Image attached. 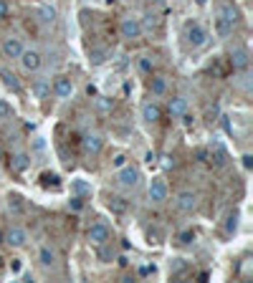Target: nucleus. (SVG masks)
<instances>
[{"mask_svg": "<svg viewBox=\"0 0 253 283\" xmlns=\"http://www.w3.org/2000/svg\"><path fill=\"white\" fill-rule=\"evenodd\" d=\"M11 117H13V106L0 99V119H11Z\"/></svg>", "mask_w": 253, "mask_h": 283, "instance_id": "30", "label": "nucleus"}, {"mask_svg": "<svg viewBox=\"0 0 253 283\" xmlns=\"http://www.w3.org/2000/svg\"><path fill=\"white\" fill-rule=\"evenodd\" d=\"M8 207H11V212L21 215V212L26 210V205H23V197H21V195H11V197H8Z\"/></svg>", "mask_w": 253, "mask_h": 283, "instance_id": "24", "label": "nucleus"}, {"mask_svg": "<svg viewBox=\"0 0 253 283\" xmlns=\"http://www.w3.org/2000/svg\"><path fill=\"white\" fill-rule=\"evenodd\" d=\"M147 273H152V268H149V265H144V268H139V275H147Z\"/></svg>", "mask_w": 253, "mask_h": 283, "instance_id": "40", "label": "nucleus"}, {"mask_svg": "<svg viewBox=\"0 0 253 283\" xmlns=\"http://www.w3.org/2000/svg\"><path fill=\"white\" fill-rule=\"evenodd\" d=\"M195 3H197V6H205V3H208V0H195Z\"/></svg>", "mask_w": 253, "mask_h": 283, "instance_id": "42", "label": "nucleus"}, {"mask_svg": "<svg viewBox=\"0 0 253 283\" xmlns=\"http://www.w3.org/2000/svg\"><path fill=\"white\" fill-rule=\"evenodd\" d=\"M243 167H245V169L253 167V157H250V154H243Z\"/></svg>", "mask_w": 253, "mask_h": 283, "instance_id": "36", "label": "nucleus"}, {"mask_svg": "<svg viewBox=\"0 0 253 283\" xmlns=\"http://www.w3.org/2000/svg\"><path fill=\"white\" fill-rule=\"evenodd\" d=\"M185 41H187V46H190V48H200V46H205L208 33H205V28H203L200 23L187 21V23H185Z\"/></svg>", "mask_w": 253, "mask_h": 283, "instance_id": "1", "label": "nucleus"}, {"mask_svg": "<svg viewBox=\"0 0 253 283\" xmlns=\"http://www.w3.org/2000/svg\"><path fill=\"white\" fill-rule=\"evenodd\" d=\"M109 207L117 212V215H122V212H127V202L122 200V197H112L109 200Z\"/></svg>", "mask_w": 253, "mask_h": 283, "instance_id": "27", "label": "nucleus"}, {"mask_svg": "<svg viewBox=\"0 0 253 283\" xmlns=\"http://www.w3.org/2000/svg\"><path fill=\"white\" fill-rule=\"evenodd\" d=\"M112 164H114V167H124V164H127V154H117V157L112 159Z\"/></svg>", "mask_w": 253, "mask_h": 283, "instance_id": "34", "label": "nucleus"}, {"mask_svg": "<svg viewBox=\"0 0 253 283\" xmlns=\"http://www.w3.org/2000/svg\"><path fill=\"white\" fill-rule=\"evenodd\" d=\"M215 117H218V106H213V109H208V122H210V124L215 122Z\"/></svg>", "mask_w": 253, "mask_h": 283, "instance_id": "35", "label": "nucleus"}, {"mask_svg": "<svg viewBox=\"0 0 253 283\" xmlns=\"http://www.w3.org/2000/svg\"><path fill=\"white\" fill-rule=\"evenodd\" d=\"M104 61H107V48H94L91 51V64L94 66H102Z\"/></svg>", "mask_w": 253, "mask_h": 283, "instance_id": "26", "label": "nucleus"}, {"mask_svg": "<svg viewBox=\"0 0 253 283\" xmlns=\"http://www.w3.org/2000/svg\"><path fill=\"white\" fill-rule=\"evenodd\" d=\"M190 240H195V233H192V230H185V233H180V243H185V245H187Z\"/></svg>", "mask_w": 253, "mask_h": 283, "instance_id": "33", "label": "nucleus"}, {"mask_svg": "<svg viewBox=\"0 0 253 283\" xmlns=\"http://www.w3.org/2000/svg\"><path fill=\"white\" fill-rule=\"evenodd\" d=\"M6 243H11L13 248H23V245L28 243V233H26L23 228H11V230L6 233Z\"/></svg>", "mask_w": 253, "mask_h": 283, "instance_id": "10", "label": "nucleus"}, {"mask_svg": "<svg viewBox=\"0 0 253 283\" xmlns=\"http://www.w3.org/2000/svg\"><path fill=\"white\" fill-rule=\"evenodd\" d=\"M38 182H41L43 190H59V187H61V177H59L56 172H43V175L38 177Z\"/></svg>", "mask_w": 253, "mask_h": 283, "instance_id": "17", "label": "nucleus"}, {"mask_svg": "<svg viewBox=\"0 0 253 283\" xmlns=\"http://www.w3.org/2000/svg\"><path fill=\"white\" fill-rule=\"evenodd\" d=\"M149 91H152L155 96H162V94L167 91V81H165L162 76H152V81H149Z\"/></svg>", "mask_w": 253, "mask_h": 283, "instance_id": "23", "label": "nucleus"}, {"mask_svg": "<svg viewBox=\"0 0 253 283\" xmlns=\"http://www.w3.org/2000/svg\"><path fill=\"white\" fill-rule=\"evenodd\" d=\"M0 159H3V147H0Z\"/></svg>", "mask_w": 253, "mask_h": 283, "instance_id": "43", "label": "nucleus"}, {"mask_svg": "<svg viewBox=\"0 0 253 283\" xmlns=\"http://www.w3.org/2000/svg\"><path fill=\"white\" fill-rule=\"evenodd\" d=\"M0 268H3V258H0Z\"/></svg>", "mask_w": 253, "mask_h": 283, "instance_id": "44", "label": "nucleus"}, {"mask_svg": "<svg viewBox=\"0 0 253 283\" xmlns=\"http://www.w3.org/2000/svg\"><path fill=\"white\" fill-rule=\"evenodd\" d=\"M233 28H235V26H230L225 18H220V16L215 18V33H218L220 38H228V36L233 33Z\"/></svg>", "mask_w": 253, "mask_h": 283, "instance_id": "22", "label": "nucleus"}, {"mask_svg": "<svg viewBox=\"0 0 253 283\" xmlns=\"http://www.w3.org/2000/svg\"><path fill=\"white\" fill-rule=\"evenodd\" d=\"M96 106H99V111H112V109H114V99H107V96H104V99L96 101Z\"/></svg>", "mask_w": 253, "mask_h": 283, "instance_id": "31", "label": "nucleus"}, {"mask_svg": "<svg viewBox=\"0 0 253 283\" xmlns=\"http://www.w3.org/2000/svg\"><path fill=\"white\" fill-rule=\"evenodd\" d=\"M0 79H3V84L13 91V94H21L23 89H21V81H18V76L13 74V71H8V69H0Z\"/></svg>", "mask_w": 253, "mask_h": 283, "instance_id": "15", "label": "nucleus"}, {"mask_svg": "<svg viewBox=\"0 0 253 283\" xmlns=\"http://www.w3.org/2000/svg\"><path fill=\"white\" fill-rule=\"evenodd\" d=\"M8 13H11V6L6 3V0H0V21H6Z\"/></svg>", "mask_w": 253, "mask_h": 283, "instance_id": "32", "label": "nucleus"}, {"mask_svg": "<svg viewBox=\"0 0 253 283\" xmlns=\"http://www.w3.org/2000/svg\"><path fill=\"white\" fill-rule=\"evenodd\" d=\"M220 18H225L230 26H238V21H240V13H238V8L233 6V3H228V0H223L220 3V13H218Z\"/></svg>", "mask_w": 253, "mask_h": 283, "instance_id": "11", "label": "nucleus"}, {"mask_svg": "<svg viewBox=\"0 0 253 283\" xmlns=\"http://www.w3.org/2000/svg\"><path fill=\"white\" fill-rule=\"evenodd\" d=\"M0 243H6V233L3 230H0Z\"/></svg>", "mask_w": 253, "mask_h": 283, "instance_id": "41", "label": "nucleus"}, {"mask_svg": "<svg viewBox=\"0 0 253 283\" xmlns=\"http://www.w3.org/2000/svg\"><path fill=\"white\" fill-rule=\"evenodd\" d=\"M18 61H21V66H23L26 74H36V71L41 69V64H43V59H41L38 51H26V48H23V53L18 56Z\"/></svg>", "mask_w": 253, "mask_h": 283, "instance_id": "5", "label": "nucleus"}, {"mask_svg": "<svg viewBox=\"0 0 253 283\" xmlns=\"http://www.w3.org/2000/svg\"><path fill=\"white\" fill-rule=\"evenodd\" d=\"M38 16H41L43 23H54V21H56V11H54L51 6H43V8L38 11Z\"/></svg>", "mask_w": 253, "mask_h": 283, "instance_id": "25", "label": "nucleus"}, {"mask_svg": "<svg viewBox=\"0 0 253 283\" xmlns=\"http://www.w3.org/2000/svg\"><path fill=\"white\" fill-rule=\"evenodd\" d=\"M230 66H233V71H245V69L250 66V53H248V48H243V46L230 48Z\"/></svg>", "mask_w": 253, "mask_h": 283, "instance_id": "4", "label": "nucleus"}, {"mask_svg": "<svg viewBox=\"0 0 253 283\" xmlns=\"http://www.w3.org/2000/svg\"><path fill=\"white\" fill-rule=\"evenodd\" d=\"M149 243H160V233L157 230H149Z\"/></svg>", "mask_w": 253, "mask_h": 283, "instance_id": "38", "label": "nucleus"}, {"mask_svg": "<svg viewBox=\"0 0 253 283\" xmlns=\"http://www.w3.org/2000/svg\"><path fill=\"white\" fill-rule=\"evenodd\" d=\"M69 205H71V210H81V205H84V202H81V197H74Z\"/></svg>", "mask_w": 253, "mask_h": 283, "instance_id": "37", "label": "nucleus"}, {"mask_svg": "<svg viewBox=\"0 0 253 283\" xmlns=\"http://www.w3.org/2000/svg\"><path fill=\"white\" fill-rule=\"evenodd\" d=\"M139 180H142V175H139V169L132 167V164H124V167H119V172H117V182H119L124 190H134V187L139 185Z\"/></svg>", "mask_w": 253, "mask_h": 283, "instance_id": "3", "label": "nucleus"}, {"mask_svg": "<svg viewBox=\"0 0 253 283\" xmlns=\"http://www.w3.org/2000/svg\"><path fill=\"white\" fill-rule=\"evenodd\" d=\"M21 53H23V43L18 38H6L0 43V56L3 59H18Z\"/></svg>", "mask_w": 253, "mask_h": 283, "instance_id": "8", "label": "nucleus"}, {"mask_svg": "<svg viewBox=\"0 0 253 283\" xmlns=\"http://www.w3.org/2000/svg\"><path fill=\"white\" fill-rule=\"evenodd\" d=\"M170 114H172V119H177V117H182L185 111H187V99H182V96H175V99H170Z\"/></svg>", "mask_w": 253, "mask_h": 283, "instance_id": "18", "label": "nucleus"}, {"mask_svg": "<svg viewBox=\"0 0 253 283\" xmlns=\"http://www.w3.org/2000/svg\"><path fill=\"white\" fill-rule=\"evenodd\" d=\"M175 205H177V210H182V212H192V210L197 207V192H192V190H182V192L177 195Z\"/></svg>", "mask_w": 253, "mask_h": 283, "instance_id": "7", "label": "nucleus"}, {"mask_svg": "<svg viewBox=\"0 0 253 283\" xmlns=\"http://www.w3.org/2000/svg\"><path fill=\"white\" fill-rule=\"evenodd\" d=\"M235 228H238V212H230L225 220V233H235Z\"/></svg>", "mask_w": 253, "mask_h": 283, "instance_id": "29", "label": "nucleus"}, {"mask_svg": "<svg viewBox=\"0 0 253 283\" xmlns=\"http://www.w3.org/2000/svg\"><path fill=\"white\" fill-rule=\"evenodd\" d=\"M119 33H122L124 41H137V38H142V23H139V18H134V16L122 18Z\"/></svg>", "mask_w": 253, "mask_h": 283, "instance_id": "2", "label": "nucleus"}, {"mask_svg": "<svg viewBox=\"0 0 253 283\" xmlns=\"http://www.w3.org/2000/svg\"><path fill=\"white\" fill-rule=\"evenodd\" d=\"M139 71H142V74H152V71H155V61H152L149 56H142V59H139Z\"/></svg>", "mask_w": 253, "mask_h": 283, "instance_id": "28", "label": "nucleus"}, {"mask_svg": "<svg viewBox=\"0 0 253 283\" xmlns=\"http://www.w3.org/2000/svg\"><path fill=\"white\" fill-rule=\"evenodd\" d=\"M142 119H144L147 124H157V122L162 119V109H160L155 101H147V104L142 106Z\"/></svg>", "mask_w": 253, "mask_h": 283, "instance_id": "13", "label": "nucleus"}, {"mask_svg": "<svg viewBox=\"0 0 253 283\" xmlns=\"http://www.w3.org/2000/svg\"><path fill=\"white\" fill-rule=\"evenodd\" d=\"M38 260H41V265H43V268L56 265V250H54V248H48V245H43V248L38 250Z\"/></svg>", "mask_w": 253, "mask_h": 283, "instance_id": "21", "label": "nucleus"}, {"mask_svg": "<svg viewBox=\"0 0 253 283\" xmlns=\"http://www.w3.org/2000/svg\"><path fill=\"white\" fill-rule=\"evenodd\" d=\"M167 192H170V190H167V182H165V180H152V182H149V200H152V202H157V205L165 202V200H167Z\"/></svg>", "mask_w": 253, "mask_h": 283, "instance_id": "9", "label": "nucleus"}, {"mask_svg": "<svg viewBox=\"0 0 253 283\" xmlns=\"http://www.w3.org/2000/svg\"><path fill=\"white\" fill-rule=\"evenodd\" d=\"M102 147H104V139H102L99 134H86V137H84V149H86L89 154H99Z\"/></svg>", "mask_w": 253, "mask_h": 283, "instance_id": "16", "label": "nucleus"}, {"mask_svg": "<svg viewBox=\"0 0 253 283\" xmlns=\"http://www.w3.org/2000/svg\"><path fill=\"white\" fill-rule=\"evenodd\" d=\"M54 94H56L59 99H69V96L74 94V84H71V79L59 76V79H56V84H54Z\"/></svg>", "mask_w": 253, "mask_h": 283, "instance_id": "12", "label": "nucleus"}, {"mask_svg": "<svg viewBox=\"0 0 253 283\" xmlns=\"http://www.w3.org/2000/svg\"><path fill=\"white\" fill-rule=\"evenodd\" d=\"M71 192H74L76 197H81V200H84V197H91V185H89L86 180H74V182H71Z\"/></svg>", "mask_w": 253, "mask_h": 283, "instance_id": "20", "label": "nucleus"}, {"mask_svg": "<svg viewBox=\"0 0 253 283\" xmlns=\"http://www.w3.org/2000/svg\"><path fill=\"white\" fill-rule=\"evenodd\" d=\"M28 167H31V157H28V154H16V157L11 159V169H13L16 175L26 172Z\"/></svg>", "mask_w": 253, "mask_h": 283, "instance_id": "19", "label": "nucleus"}, {"mask_svg": "<svg viewBox=\"0 0 253 283\" xmlns=\"http://www.w3.org/2000/svg\"><path fill=\"white\" fill-rule=\"evenodd\" d=\"M86 94H89V96H96V86L89 84V86H86Z\"/></svg>", "mask_w": 253, "mask_h": 283, "instance_id": "39", "label": "nucleus"}, {"mask_svg": "<svg viewBox=\"0 0 253 283\" xmlns=\"http://www.w3.org/2000/svg\"><path fill=\"white\" fill-rule=\"evenodd\" d=\"M31 91H33V96H36L38 101H46V99L51 96V84H48L46 79H38V81H33Z\"/></svg>", "mask_w": 253, "mask_h": 283, "instance_id": "14", "label": "nucleus"}, {"mask_svg": "<svg viewBox=\"0 0 253 283\" xmlns=\"http://www.w3.org/2000/svg\"><path fill=\"white\" fill-rule=\"evenodd\" d=\"M86 238H89V243H94V245H107L109 238H112V230H109L104 222H94V225L89 228Z\"/></svg>", "mask_w": 253, "mask_h": 283, "instance_id": "6", "label": "nucleus"}]
</instances>
